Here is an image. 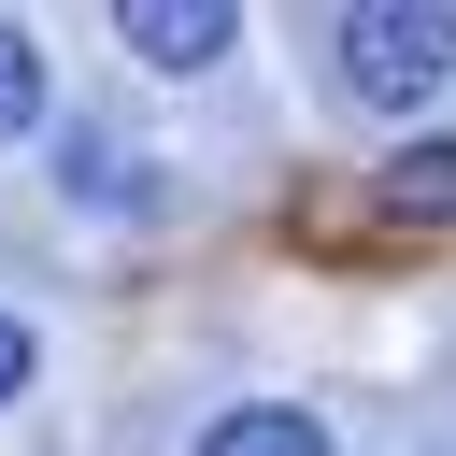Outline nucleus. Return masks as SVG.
<instances>
[{
	"label": "nucleus",
	"instance_id": "0eeeda50",
	"mask_svg": "<svg viewBox=\"0 0 456 456\" xmlns=\"http://www.w3.org/2000/svg\"><path fill=\"white\" fill-rule=\"evenodd\" d=\"M14 385H28V328L0 314V399H14Z\"/></svg>",
	"mask_w": 456,
	"mask_h": 456
},
{
	"label": "nucleus",
	"instance_id": "f03ea898",
	"mask_svg": "<svg viewBox=\"0 0 456 456\" xmlns=\"http://www.w3.org/2000/svg\"><path fill=\"white\" fill-rule=\"evenodd\" d=\"M114 28H128V57H142V71H214V57L242 43V14H228V0H128Z\"/></svg>",
	"mask_w": 456,
	"mask_h": 456
},
{
	"label": "nucleus",
	"instance_id": "423d86ee",
	"mask_svg": "<svg viewBox=\"0 0 456 456\" xmlns=\"http://www.w3.org/2000/svg\"><path fill=\"white\" fill-rule=\"evenodd\" d=\"M14 128H43V57H28V28L0 14V142Z\"/></svg>",
	"mask_w": 456,
	"mask_h": 456
},
{
	"label": "nucleus",
	"instance_id": "39448f33",
	"mask_svg": "<svg viewBox=\"0 0 456 456\" xmlns=\"http://www.w3.org/2000/svg\"><path fill=\"white\" fill-rule=\"evenodd\" d=\"M200 456H328V413H299V399H242V413L200 428Z\"/></svg>",
	"mask_w": 456,
	"mask_h": 456
},
{
	"label": "nucleus",
	"instance_id": "7ed1b4c3",
	"mask_svg": "<svg viewBox=\"0 0 456 456\" xmlns=\"http://www.w3.org/2000/svg\"><path fill=\"white\" fill-rule=\"evenodd\" d=\"M370 214H385V228H456V128H442V142H399V157L370 171Z\"/></svg>",
	"mask_w": 456,
	"mask_h": 456
},
{
	"label": "nucleus",
	"instance_id": "20e7f679",
	"mask_svg": "<svg viewBox=\"0 0 456 456\" xmlns=\"http://www.w3.org/2000/svg\"><path fill=\"white\" fill-rule=\"evenodd\" d=\"M57 185H71V200H100V214H142V200H157L128 128H71V142H57Z\"/></svg>",
	"mask_w": 456,
	"mask_h": 456
},
{
	"label": "nucleus",
	"instance_id": "f257e3e1",
	"mask_svg": "<svg viewBox=\"0 0 456 456\" xmlns=\"http://www.w3.org/2000/svg\"><path fill=\"white\" fill-rule=\"evenodd\" d=\"M314 43H328V86L370 100V114H428V86L456 71V14L442 0H342Z\"/></svg>",
	"mask_w": 456,
	"mask_h": 456
}]
</instances>
